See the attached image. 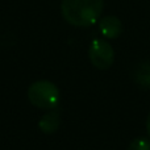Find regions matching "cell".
<instances>
[{
  "instance_id": "1",
  "label": "cell",
  "mask_w": 150,
  "mask_h": 150,
  "mask_svg": "<svg viewBox=\"0 0 150 150\" xmlns=\"http://www.w3.org/2000/svg\"><path fill=\"white\" fill-rule=\"evenodd\" d=\"M104 0H62L61 12L74 26H91L99 20Z\"/></svg>"
},
{
  "instance_id": "2",
  "label": "cell",
  "mask_w": 150,
  "mask_h": 150,
  "mask_svg": "<svg viewBox=\"0 0 150 150\" xmlns=\"http://www.w3.org/2000/svg\"><path fill=\"white\" fill-rule=\"evenodd\" d=\"M28 99L40 109H55L59 103V90L49 80H37L29 86Z\"/></svg>"
},
{
  "instance_id": "3",
  "label": "cell",
  "mask_w": 150,
  "mask_h": 150,
  "mask_svg": "<svg viewBox=\"0 0 150 150\" xmlns=\"http://www.w3.org/2000/svg\"><path fill=\"white\" fill-rule=\"evenodd\" d=\"M88 57L90 61L96 69L99 70H107L113 65L115 52L111 44L104 40H93L90 44L88 49Z\"/></svg>"
},
{
  "instance_id": "4",
  "label": "cell",
  "mask_w": 150,
  "mask_h": 150,
  "mask_svg": "<svg viewBox=\"0 0 150 150\" xmlns=\"http://www.w3.org/2000/svg\"><path fill=\"white\" fill-rule=\"evenodd\" d=\"M100 32L105 38L115 40L122 33V24L116 16H105L99 23Z\"/></svg>"
},
{
  "instance_id": "5",
  "label": "cell",
  "mask_w": 150,
  "mask_h": 150,
  "mask_svg": "<svg viewBox=\"0 0 150 150\" xmlns=\"http://www.w3.org/2000/svg\"><path fill=\"white\" fill-rule=\"evenodd\" d=\"M59 125H61L59 113H58L57 111H52V109H50V112H47L46 115H44L38 121L40 129L44 133H46V134L55 133L58 130V128H59Z\"/></svg>"
},
{
  "instance_id": "6",
  "label": "cell",
  "mask_w": 150,
  "mask_h": 150,
  "mask_svg": "<svg viewBox=\"0 0 150 150\" xmlns=\"http://www.w3.org/2000/svg\"><path fill=\"white\" fill-rule=\"evenodd\" d=\"M133 78H134V82L140 87L145 88V90L149 88L150 87V61L141 62L140 65L136 66Z\"/></svg>"
},
{
  "instance_id": "7",
  "label": "cell",
  "mask_w": 150,
  "mask_h": 150,
  "mask_svg": "<svg viewBox=\"0 0 150 150\" xmlns=\"http://www.w3.org/2000/svg\"><path fill=\"white\" fill-rule=\"evenodd\" d=\"M128 150H150V140L146 137H137L129 144Z\"/></svg>"
},
{
  "instance_id": "8",
  "label": "cell",
  "mask_w": 150,
  "mask_h": 150,
  "mask_svg": "<svg viewBox=\"0 0 150 150\" xmlns=\"http://www.w3.org/2000/svg\"><path fill=\"white\" fill-rule=\"evenodd\" d=\"M146 130H148V134L150 137V113L148 115V119H146Z\"/></svg>"
}]
</instances>
